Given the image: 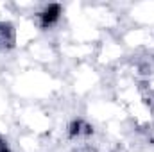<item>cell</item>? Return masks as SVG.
Wrapping results in <instances>:
<instances>
[{
    "label": "cell",
    "instance_id": "obj_2",
    "mask_svg": "<svg viewBox=\"0 0 154 152\" xmlns=\"http://www.w3.org/2000/svg\"><path fill=\"white\" fill-rule=\"evenodd\" d=\"M14 43V31L9 23H0V48L11 47Z\"/></svg>",
    "mask_w": 154,
    "mask_h": 152
},
{
    "label": "cell",
    "instance_id": "obj_1",
    "mask_svg": "<svg viewBox=\"0 0 154 152\" xmlns=\"http://www.w3.org/2000/svg\"><path fill=\"white\" fill-rule=\"evenodd\" d=\"M59 14H61V5H57V4H50V5H47V7L39 13L41 25H43V27H50V25H54V23L59 20Z\"/></svg>",
    "mask_w": 154,
    "mask_h": 152
},
{
    "label": "cell",
    "instance_id": "obj_3",
    "mask_svg": "<svg viewBox=\"0 0 154 152\" xmlns=\"http://www.w3.org/2000/svg\"><path fill=\"white\" fill-rule=\"evenodd\" d=\"M0 152H9V150H7V145H5V141H2V140H0Z\"/></svg>",
    "mask_w": 154,
    "mask_h": 152
}]
</instances>
